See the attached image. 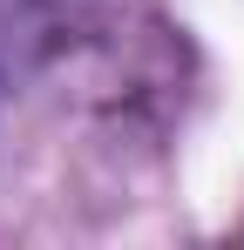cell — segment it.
<instances>
[{
  "label": "cell",
  "instance_id": "6da1fadb",
  "mask_svg": "<svg viewBox=\"0 0 244 250\" xmlns=\"http://www.w3.org/2000/svg\"><path fill=\"white\" fill-rule=\"evenodd\" d=\"M48 34H54V7L48 0H0V102L48 54Z\"/></svg>",
  "mask_w": 244,
  "mask_h": 250
}]
</instances>
